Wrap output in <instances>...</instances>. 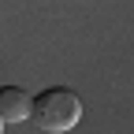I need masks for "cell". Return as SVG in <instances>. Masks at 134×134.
<instances>
[{"label": "cell", "instance_id": "cell-1", "mask_svg": "<svg viewBox=\"0 0 134 134\" xmlns=\"http://www.w3.org/2000/svg\"><path fill=\"white\" fill-rule=\"evenodd\" d=\"M30 119L45 134H67L82 119V100L67 86H48V90H41L37 97H34V115Z\"/></svg>", "mask_w": 134, "mask_h": 134}, {"label": "cell", "instance_id": "cell-2", "mask_svg": "<svg viewBox=\"0 0 134 134\" xmlns=\"http://www.w3.org/2000/svg\"><path fill=\"white\" fill-rule=\"evenodd\" d=\"M0 115L8 123H23L34 115V93L23 86H0Z\"/></svg>", "mask_w": 134, "mask_h": 134}, {"label": "cell", "instance_id": "cell-3", "mask_svg": "<svg viewBox=\"0 0 134 134\" xmlns=\"http://www.w3.org/2000/svg\"><path fill=\"white\" fill-rule=\"evenodd\" d=\"M4 127H8V119H4V115H0V130H4Z\"/></svg>", "mask_w": 134, "mask_h": 134}]
</instances>
